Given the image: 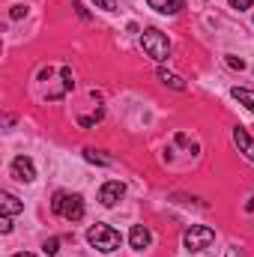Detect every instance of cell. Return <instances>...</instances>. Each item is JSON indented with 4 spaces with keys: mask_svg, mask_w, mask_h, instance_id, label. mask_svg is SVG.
Masks as SVG:
<instances>
[{
    "mask_svg": "<svg viewBox=\"0 0 254 257\" xmlns=\"http://www.w3.org/2000/svg\"><path fill=\"white\" fill-rule=\"evenodd\" d=\"M87 242H90L96 251L111 254V251H117V248H120L123 236H120V230H114L111 224H93V227L87 230Z\"/></svg>",
    "mask_w": 254,
    "mask_h": 257,
    "instance_id": "cell-1",
    "label": "cell"
},
{
    "mask_svg": "<svg viewBox=\"0 0 254 257\" xmlns=\"http://www.w3.org/2000/svg\"><path fill=\"white\" fill-rule=\"evenodd\" d=\"M51 209L54 215H63L66 221H81L84 218V197L81 194H66V192H57L54 200H51Z\"/></svg>",
    "mask_w": 254,
    "mask_h": 257,
    "instance_id": "cell-2",
    "label": "cell"
},
{
    "mask_svg": "<svg viewBox=\"0 0 254 257\" xmlns=\"http://www.w3.org/2000/svg\"><path fill=\"white\" fill-rule=\"evenodd\" d=\"M141 45H144L147 57H153V60H159V63L171 57V42H168V36H165L162 30H156V27L144 30V36H141Z\"/></svg>",
    "mask_w": 254,
    "mask_h": 257,
    "instance_id": "cell-3",
    "label": "cell"
},
{
    "mask_svg": "<svg viewBox=\"0 0 254 257\" xmlns=\"http://www.w3.org/2000/svg\"><path fill=\"white\" fill-rule=\"evenodd\" d=\"M212 239H215V230H212V227L191 224L189 230H186V236H183V245H186L189 251H203V248L212 245Z\"/></svg>",
    "mask_w": 254,
    "mask_h": 257,
    "instance_id": "cell-4",
    "label": "cell"
},
{
    "mask_svg": "<svg viewBox=\"0 0 254 257\" xmlns=\"http://www.w3.org/2000/svg\"><path fill=\"white\" fill-rule=\"evenodd\" d=\"M123 194H126V186H123L120 180H108V183L99 189V203H102V206H117V203L123 200Z\"/></svg>",
    "mask_w": 254,
    "mask_h": 257,
    "instance_id": "cell-5",
    "label": "cell"
},
{
    "mask_svg": "<svg viewBox=\"0 0 254 257\" xmlns=\"http://www.w3.org/2000/svg\"><path fill=\"white\" fill-rule=\"evenodd\" d=\"M12 177H15L18 183H33V180H36V168H33V162H30L27 156L12 159Z\"/></svg>",
    "mask_w": 254,
    "mask_h": 257,
    "instance_id": "cell-6",
    "label": "cell"
},
{
    "mask_svg": "<svg viewBox=\"0 0 254 257\" xmlns=\"http://www.w3.org/2000/svg\"><path fill=\"white\" fill-rule=\"evenodd\" d=\"M233 144L239 147V153H242L245 159H251V162H254V138H251V135H248L242 126L233 128Z\"/></svg>",
    "mask_w": 254,
    "mask_h": 257,
    "instance_id": "cell-7",
    "label": "cell"
},
{
    "mask_svg": "<svg viewBox=\"0 0 254 257\" xmlns=\"http://www.w3.org/2000/svg\"><path fill=\"white\" fill-rule=\"evenodd\" d=\"M129 242H132V248L144 251V248L153 242V233H150V227H144V224H135V227H132V233H129Z\"/></svg>",
    "mask_w": 254,
    "mask_h": 257,
    "instance_id": "cell-8",
    "label": "cell"
},
{
    "mask_svg": "<svg viewBox=\"0 0 254 257\" xmlns=\"http://www.w3.org/2000/svg\"><path fill=\"white\" fill-rule=\"evenodd\" d=\"M147 6L162 12V15H177L186 9V0H147Z\"/></svg>",
    "mask_w": 254,
    "mask_h": 257,
    "instance_id": "cell-9",
    "label": "cell"
},
{
    "mask_svg": "<svg viewBox=\"0 0 254 257\" xmlns=\"http://www.w3.org/2000/svg\"><path fill=\"white\" fill-rule=\"evenodd\" d=\"M0 206H3V215H18V212H24V203H21L18 197H12L9 192L0 194Z\"/></svg>",
    "mask_w": 254,
    "mask_h": 257,
    "instance_id": "cell-10",
    "label": "cell"
},
{
    "mask_svg": "<svg viewBox=\"0 0 254 257\" xmlns=\"http://www.w3.org/2000/svg\"><path fill=\"white\" fill-rule=\"evenodd\" d=\"M156 75H159V81H162L165 87H174V90H180V93L186 90V81H183L180 75H174V72H168V69H159Z\"/></svg>",
    "mask_w": 254,
    "mask_h": 257,
    "instance_id": "cell-11",
    "label": "cell"
},
{
    "mask_svg": "<svg viewBox=\"0 0 254 257\" xmlns=\"http://www.w3.org/2000/svg\"><path fill=\"white\" fill-rule=\"evenodd\" d=\"M233 99H236L239 105H245L254 114V90H248V87H233Z\"/></svg>",
    "mask_w": 254,
    "mask_h": 257,
    "instance_id": "cell-12",
    "label": "cell"
},
{
    "mask_svg": "<svg viewBox=\"0 0 254 257\" xmlns=\"http://www.w3.org/2000/svg\"><path fill=\"white\" fill-rule=\"evenodd\" d=\"M84 159H87V162H93V165H111V162H114L111 156H102L99 150H84Z\"/></svg>",
    "mask_w": 254,
    "mask_h": 257,
    "instance_id": "cell-13",
    "label": "cell"
},
{
    "mask_svg": "<svg viewBox=\"0 0 254 257\" xmlns=\"http://www.w3.org/2000/svg\"><path fill=\"white\" fill-rule=\"evenodd\" d=\"M42 248H45V254H57V251H60V239H57V236H51V239H45V245H42Z\"/></svg>",
    "mask_w": 254,
    "mask_h": 257,
    "instance_id": "cell-14",
    "label": "cell"
},
{
    "mask_svg": "<svg viewBox=\"0 0 254 257\" xmlns=\"http://www.w3.org/2000/svg\"><path fill=\"white\" fill-rule=\"evenodd\" d=\"M93 3H96L99 9H105V12H114V9H117V0H93Z\"/></svg>",
    "mask_w": 254,
    "mask_h": 257,
    "instance_id": "cell-15",
    "label": "cell"
},
{
    "mask_svg": "<svg viewBox=\"0 0 254 257\" xmlns=\"http://www.w3.org/2000/svg\"><path fill=\"white\" fill-rule=\"evenodd\" d=\"M227 66H230V69H239V72H242V69H245V60H239V57H227Z\"/></svg>",
    "mask_w": 254,
    "mask_h": 257,
    "instance_id": "cell-16",
    "label": "cell"
},
{
    "mask_svg": "<svg viewBox=\"0 0 254 257\" xmlns=\"http://www.w3.org/2000/svg\"><path fill=\"white\" fill-rule=\"evenodd\" d=\"M251 3H254V0H230V6H233V9H251Z\"/></svg>",
    "mask_w": 254,
    "mask_h": 257,
    "instance_id": "cell-17",
    "label": "cell"
},
{
    "mask_svg": "<svg viewBox=\"0 0 254 257\" xmlns=\"http://www.w3.org/2000/svg\"><path fill=\"white\" fill-rule=\"evenodd\" d=\"M0 230H3V233H9V230H12V215H3V221H0Z\"/></svg>",
    "mask_w": 254,
    "mask_h": 257,
    "instance_id": "cell-18",
    "label": "cell"
},
{
    "mask_svg": "<svg viewBox=\"0 0 254 257\" xmlns=\"http://www.w3.org/2000/svg\"><path fill=\"white\" fill-rule=\"evenodd\" d=\"M21 15H27V6H21V3L12 6V18H21Z\"/></svg>",
    "mask_w": 254,
    "mask_h": 257,
    "instance_id": "cell-19",
    "label": "cell"
},
{
    "mask_svg": "<svg viewBox=\"0 0 254 257\" xmlns=\"http://www.w3.org/2000/svg\"><path fill=\"white\" fill-rule=\"evenodd\" d=\"M227 257H242V248H230V251H227Z\"/></svg>",
    "mask_w": 254,
    "mask_h": 257,
    "instance_id": "cell-20",
    "label": "cell"
},
{
    "mask_svg": "<svg viewBox=\"0 0 254 257\" xmlns=\"http://www.w3.org/2000/svg\"><path fill=\"white\" fill-rule=\"evenodd\" d=\"M245 209H248V212H254V197L248 200V203H245Z\"/></svg>",
    "mask_w": 254,
    "mask_h": 257,
    "instance_id": "cell-21",
    "label": "cell"
},
{
    "mask_svg": "<svg viewBox=\"0 0 254 257\" xmlns=\"http://www.w3.org/2000/svg\"><path fill=\"white\" fill-rule=\"evenodd\" d=\"M15 257H36V254H30V251H18Z\"/></svg>",
    "mask_w": 254,
    "mask_h": 257,
    "instance_id": "cell-22",
    "label": "cell"
}]
</instances>
